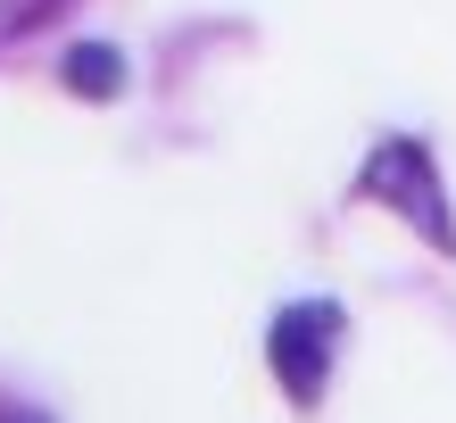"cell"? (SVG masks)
<instances>
[{"label":"cell","mask_w":456,"mask_h":423,"mask_svg":"<svg viewBox=\"0 0 456 423\" xmlns=\"http://www.w3.org/2000/svg\"><path fill=\"white\" fill-rule=\"evenodd\" d=\"M365 199L407 207L415 232H423L432 249H456V232H448V199H440V183H432V158H423V142H382V150H373V167H365Z\"/></svg>","instance_id":"cell-1"},{"label":"cell","mask_w":456,"mask_h":423,"mask_svg":"<svg viewBox=\"0 0 456 423\" xmlns=\"http://www.w3.org/2000/svg\"><path fill=\"white\" fill-rule=\"evenodd\" d=\"M332 349H340V307L332 299H299V307L274 315V374L290 382V399H299V407L324 390Z\"/></svg>","instance_id":"cell-2"},{"label":"cell","mask_w":456,"mask_h":423,"mask_svg":"<svg viewBox=\"0 0 456 423\" xmlns=\"http://www.w3.org/2000/svg\"><path fill=\"white\" fill-rule=\"evenodd\" d=\"M67 75H75V84H84L92 100H100V92H117V50H100V42H92V50H75V59H67Z\"/></svg>","instance_id":"cell-3"},{"label":"cell","mask_w":456,"mask_h":423,"mask_svg":"<svg viewBox=\"0 0 456 423\" xmlns=\"http://www.w3.org/2000/svg\"><path fill=\"white\" fill-rule=\"evenodd\" d=\"M50 0H0V34H17V25H34Z\"/></svg>","instance_id":"cell-4"}]
</instances>
